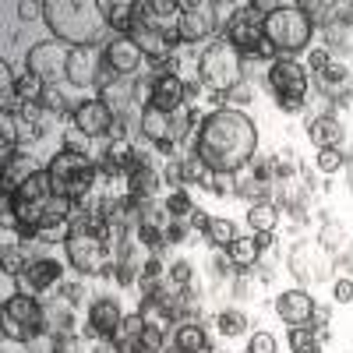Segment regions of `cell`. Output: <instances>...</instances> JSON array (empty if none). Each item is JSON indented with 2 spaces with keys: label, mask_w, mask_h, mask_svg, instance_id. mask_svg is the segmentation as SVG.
Here are the masks:
<instances>
[{
  "label": "cell",
  "mask_w": 353,
  "mask_h": 353,
  "mask_svg": "<svg viewBox=\"0 0 353 353\" xmlns=\"http://www.w3.org/2000/svg\"><path fill=\"white\" fill-rule=\"evenodd\" d=\"M258 152V128L244 110H212L194 134V156L212 173H237Z\"/></svg>",
  "instance_id": "cell-1"
},
{
  "label": "cell",
  "mask_w": 353,
  "mask_h": 353,
  "mask_svg": "<svg viewBox=\"0 0 353 353\" xmlns=\"http://www.w3.org/2000/svg\"><path fill=\"white\" fill-rule=\"evenodd\" d=\"M43 21L68 46H99L106 32V14L96 0H43Z\"/></svg>",
  "instance_id": "cell-2"
},
{
  "label": "cell",
  "mask_w": 353,
  "mask_h": 353,
  "mask_svg": "<svg viewBox=\"0 0 353 353\" xmlns=\"http://www.w3.org/2000/svg\"><path fill=\"white\" fill-rule=\"evenodd\" d=\"M50 184L57 198H71V201H85L92 198L99 188V163L92 156H78V152H53L46 163Z\"/></svg>",
  "instance_id": "cell-3"
},
{
  "label": "cell",
  "mask_w": 353,
  "mask_h": 353,
  "mask_svg": "<svg viewBox=\"0 0 353 353\" xmlns=\"http://www.w3.org/2000/svg\"><path fill=\"white\" fill-rule=\"evenodd\" d=\"M314 25L304 11V4H276L265 14V39L276 50V57L297 61V53L311 46Z\"/></svg>",
  "instance_id": "cell-4"
},
{
  "label": "cell",
  "mask_w": 353,
  "mask_h": 353,
  "mask_svg": "<svg viewBox=\"0 0 353 353\" xmlns=\"http://www.w3.org/2000/svg\"><path fill=\"white\" fill-rule=\"evenodd\" d=\"M198 81L223 99L230 88H237L244 81V57L226 39H212L198 53Z\"/></svg>",
  "instance_id": "cell-5"
},
{
  "label": "cell",
  "mask_w": 353,
  "mask_h": 353,
  "mask_svg": "<svg viewBox=\"0 0 353 353\" xmlns=\"http://www.w3.org/2000/svg\"><path fill=\"white\" fill-rule=\"evenodd\" d=\"M265 85H269V92L276 96L279 110L301 113L304 99H307V88H311V71L301 61H286V57H279V61H272L269 71H265Z\"/></svg>",
  "instance_id": "cell-6"
},
{
  "label": "cell",
  "mask_w": 353,
  "mask_h": 353,
  "mask_svg": "<svg viewBox=\"0 0 353 353\" xmlns=\"http://www.w3.org/2000/svg\"><path fill=\"white\" fill-rule=\"evenodd\" d=\"M4 336L14 339V343H32L39 339L43 332H50V318H46V307L39 304V297H28V293H18L4 304Z\"/></svg>",
  "instance_id": "cell-7"
},
{
  "label": "cell",
  "mask_w": 353,
  "mask_h": 353,
  "mask_svg": "<svg viewBox=\"0 0 353 353\" xmlns=\"http://www.w3.org/2000/svg\"><path fill=\"white\" fill-rule=\"evenodd\" d=\"M64 251L71 269H78L81 276H106L113 269V248L92 230H78L64 237Z\"/></svg>",
  "instance_id": "cell-8"
},
{
  "label": "cell",
  "mask_w": 353,
  "mask_h": 353,
  "mask_svg": "<svg viewBox=\"0 0 353 353\" xmlns=\"http://www.w3.org/2000/svg\"><path fill=\"white\" fill-rule=\"evenodd\" d=\"M223 8L209 4V0H188L181 4V21H176V39L184 46L188 43H205V39H216L219 25H223Z\"/></svg>",
  "instance_id": "cell-9"
},
{
  "label": "cell",
  "mask_w": 353,
  "mask_h": 353,
  "mask_svg": "<svg viewBox=\"0 0 353 353\" xmlns=\"http://www.w3.org/2000/svg\"><path fill=\"white\" fill-rule=\"evenodd\" d=\"M74 46L61 43V39H39L32 50L25 53V71L39 74L46 85H61L68 74V57Z\"/></svg>",
  "instance_id": "cell-10"
},
{
  "label": "cell",
  "mask_w": 353,
  "mask_h": 353,
  "mask_svg": "<svg viewBox=\"0 0 353 353\" xmlns=\"http://www.w3.org/2000/svg\"><path fill=\"white\" fill-rule=\"evenodd\" d=\"M332 251H325L318 241H301L297 248L290 251V272L297 276L304 286L311 283H325L332 276Z\"/></svg>",
  "instance_id": "cell-11"
},
{
  "label": "cell",
  "mask_w": 353,
  "mask_h": 353,
  "mask_svg": "<svg viewBox=\"0 0 353 353\" xmlns=\"http://www.w3.org/2000/svg\"><path fill=\"white\" fill-rule=\"evenodd\" d=\"M103 68H106V43L103 46H74L71 57H68L64 81L74 85V88H96Z\"/></svg>",
  "instance_id": "cell-12"
},
{
  "label": "cell",
  "mask_w": 353,
  "mask_h": 353,
  "mask_svg": "<svg viewBox=\"0 0 353 353\" xmlns=\"http://www.w3.org/2000/svg\"><path fill=\"white\" fill-rule=\"evenodd\" d=\"M71 124L81 131V134H88V138H110L113 131H117V117H113V110L96 96V99H81V103H74V110H71Z\"/></svg>",
  "instance_id": "cell-13"
},
{
  "label": "cell",
  "mask_w": 353,
  "mask_h": 353,
  "mask_svg": "<svg viewBox=\"0 0 353 353\" xmlns=\"http://www.w3.org/2000/svg\"><path fill=\"white\" fill-rule=\"evenodd\" d=\"M176 21H181V4H173V0H138V25L141 28H152V32L181 43L176 39Z\"/></svg>",
  "instance_id": "cell-14"
},
{
  "label": "cell",
  "mask_w": 353,
  "mask_h": 353,
  "mask_svg": "<svg viewBox=\"0 0 353 353\" xmlns=\"http://www.w3.org/2000/svg\"><path fill=\"white\" fill-rule=\"evenodd\" d=\"M314 85L321 88V96H325V99L343 103V99L353 96V68L332 57V64H329V68L314 71Z\"/></svg>",
  "instance_id": "cell-15"
},
{
  "label": "cell",
  "mask_w": 353,
  "mask_h": 353,
  "mask_svg": "<svg viewBox=\"0 0 353 353\" xmlns=\"http://www.w3.org/2000/svg\"><path fill=\"white\" fill-rule=\"evenodd\" d=\"M121 321H124V311L113 297H99L88 304V336L92 339H113Z\"/></svg>",
  "instance_id": "cell-16"
},
{
  "label": "cell",
  "mask_w": 353,
  "mask_h": 353,
  "mask_svg": "<svg viewBox=\"0 0 353 353\" xmlns=\"http://www.w3.org/2000/svg\"><path fill=\"white\" fill-rule=\"evenodd\" d=\"M141 61H145V53L138 50V43L131 36H113L106 43V64L121 78H134L138 68H141Z\"/></svg>",
  "instance_id": "cell-17"
},
{
  "label": "cell",
  "mask_w": 353,
  "mask_h": 353,
  "mask_svg": "<svg viewBox=\"0 0 353 353\" xmlns=\"http://www.w3.org/2000/svg\"><path fill=\"white\" fill-rule=\"evenodd\" d=\"M314 297L307 290H286L276 297V314L286 321V325H311V318H314Z\"/></svg>",
  "instance_id": "cell-18"
},
{
  "label": "cell",
  "mask_w": 353,
  "mask_h": 353,
  "mask_svg": "<svg viewBox=\"0 0 353 353\" xmlns=\"http://www.w3.org/2000/svg\"><path fill=\"white\" fill-rule=\"evenodd\" d=\"M149 106H156L163 113H181L188 106V81L181 74L152 78V99H149Z\"/></svg>",
  "instance_id": "cell-19"
},
{
  "label": "cell",
  "mask_w": 353,
  "mask_h": 353,
  "mask_svg": "<svg viewBox=\"0 0 353 353\" xmlns=\"http://www.w3.org/2000/svg\"><path fill=\"white\" fill-rule=\"evenodd\" d=\"M307 138L314 141V149H339V145L346 141V128L339 124V117L332 113H314L311 124H307Z\"/></svg>",
  "instance_id": "cell-20"
},
{
  "label": "cell",
  "mask_w": 353,
  "mask_h": 353,
  "mask_svg": "<svg viewBox=\"0 0 353 353\" xmlns=\"http://www.w3.org/2000/svg\"><path fill=\"white\" fill-rule=\"evenodd\" d=\"M61 279H64V265L57 258H32V265L25 272V283L32 293H46L53 286H61Z\"/></svg>",
  "instance_id": "cell-21"
},
{
  "label": "cell",
  "mask_w": 353,
  "mask_h": 353,
  "mask_svg": "<svg viewBox=\"0 0 353 353\" xmlns=\"http://www.w3.org/2000/svg\"><path fill=\"white\" fill-rule=\"evenodd\" d=\"M103 14H106V28L117 36H131L138 28V4L134 0H103Z\"/></svg>",
  "instance_id": "cell-22"
},
{
  "label": "cell",
  "mask_w": 353,
  "mask_h": 353,
  "mask_svg": "<svg viewBox=\"0 0 353 353\" xmlns=\"http://www.w3.org/2000/svg\"><path fill=\"white\" fill-rule=\"evenodd\" d=\"M170 346H173V353H205L209 336H205V329L198 321H181L170 336Z\"/></svg>",
  "instance_id": "cell-23"
},
{
  "label": "cell",
  "mask_w": 353,
  "mask_h": 353,
  "mask_svg": "<svg viewBox=\"0 0 353 353\" xmlns=\"http://www.w3.org/2000/svg\"><path fill=\"white\" fill-rule=\"evenodd\" d=\"M226 258H230L233 269H241V272L254 269L258 258H261V244H258V237H254V233H241V237L226 248Z\"/></svg>",
  "instance_id": "cell-24"
},
{
  "label": "cell",
  "mask_w": 353,
  "mask_h": 353,
  "mask_svg": "<svg viewBox=\"0 0 353 353\" xmlns=\"http://www.w3.org/2000/svg\"><path fill=\"white\" fill-rule=\"evenodd\" d=\"M248 226H251L254 233H272V230L279 226V205H276V201H258V205H251Z\"/></svg>",
  "instance_id": "cell-25"
},
{
  "label": "cell",
  "mask_w": 353,
  "mask_h": 353,
  "mask_svg": "<svg viewBox=\"0 0 353 353\" xmlns=\"http://www.w3.org/2000/svg\"><path fill=\"white\" fill-rule=\"evenodd\" d=\"M201 237L209 241L212 248H219V251H226L233 241H237V226H233L230 219H209V226L201 230Z\"/></svg>",
  "instance_id": "cell-26"
},
{
  "label": "cell",
  "mask_w": 353,
  "mask_h": 353,
  "mask_svg": "<svg viewBox=\"0 0 353 353\" xmlns=\"http://www.w3.org/2000/svg\"><path fill=\"white\" fill-rule=\"evenodd\" d=\"M321 332L314 325H290V350L293 353H318Z\"/></svg>",
  "instance_id": "cell-27"
},
{
  "label": "cell",
  "mask_w": 353,
  "mask_h": 353,
  "mask_svg": "<svg viewBox=\"0 0 353 353\" xmlns=\"http://www.w3.org/2000/svg\"><path fill=\"white\" fill-rule=\"evenodd\" d=\"M216 325H219V332H223L226 339L244 336V332H248V314H244V311H237V307H226V311H219Z\"/></svg>",
  "instance_id": "cell-28"
},
{
  "label": "cell",
  "mask_w": 353,
  "mask_h": 353,
  "mask_svg": "<svg viewBox=\"0 0 353 353\" xmlns=\"http://www.w3.org/2000/svg\"><path fill=\"white\" fill-rule=\"evenodd\" d=\"M201 188L219 194V198H230V194H237V173H212L209 170V176L201 181Z\"/></svg>",
  "instance_id": "cell-29"
},
{
  "label": "cell",
  "mask_w": 353,
  "mask_h": 353,
  "mask_svg": "<svg viewBox=\"0 0 353 353\" xmlns=\"http://www.w3.org/2000/svg\"><path fill=\"white\" fill-rule=\"evenodd\" d=\"M166 205V212H170V219H188L191 212H194V201H191V194L181 188V191H170V198L163 201Z\"/></svg>",
  "instance_id": "cell-30"
},
{
  "label": "cell",
  "mask_w": 353,
  "mask_h": 353,
  "mask_svg": "<svg viewBox=\"0 0 353 353\" xmlns=\"http://www.w3.org/2000/svg\"><path fill=\"white\" fill-rule=\"evenodd\" d=\"M64 149L68 152H78V156H92V138L81 134L78 128H68L64 131Z\"/></svg>",
  "instance_id": "cell-31"
},
{
  "label": "cell",
  "mask_w": 353,
  "mask_h": 353,
  "mask_svg": "<svg viewBox=\"0 0 353 353\" xmlns=\"http://www.w3.org/2000/svg\"><path fill=\"white\" fill-rule=\"evenodd\" d=\"M343 241H346V230H343L339 223H325V226H321V241H318V244L325 248V251L336 254V251L343 248Z\"/></svg>",
  "instance_id": "cell-32"
},
{
  "label": "cell",
  "mask_w": 353,
  "mask_h": 353,
  "mask_svg": "<svg viewBox=\"0 0 353 353\" xmlns=\"http://www.w3.org/2000/svg\"><path fill=\"white\" fill-rule=\"evenodd\" d=\"M343 163H346V156H343L339 149H321L318 159H314V166H318L321 173H336V170H343Z\"/></svg>",
  "instance_id": "cell-33"
},
{
  "label": "cell",
  "mask_w": 353,
  "mask_h": 353,
  "mask_svg": "<svg viewBox=\"0 0 353 353\" xmlns=\"http://www.w3.org/2000/svg\"><path fill=\"white\" fill-rule=\"evenodd\" d=\"M32 258H25L18 248H4V272H28Z\"/></svg>",
  "instance_id": "cell-34"
},
{
  "label": "cell",
  "mask_w": 353,
  "mask_h": 353,
  "mask_svg": "<svg viewBox=\"0 0 353 353\" xmlns=\"http://www.w3.org/2000/svg\"><path fill=\"white\" fill-rule=\"evenodd\" d=\"M223 99L230 103V110H241V106H248V103H251V85H248V81H241L237 88H230V92H226Z\"/></svg>",
  "instance_id": "cell-35"
},
{
  "label": "cell",
  "mask_w": 353,
  "mask_h": 353,
  "mask_svg": "<svg viewBox=\"0 0 353 353\" xmlns=\"http://www.w3.org/2000/svg\"><path fill=\"white\" fill-rule=\"evenodd\" d=\"M279 346H276V339L269 336V332H254L251 339H248V353H276Z\"/></svg>",
  "instance_id": "cell-36"
},
{
  "label": "cell",
  "mask_w": 353,
  "mask_h": 353,
  "mask_svg": "<svg viewBox=\"0 0 353 353\" xmlns=\"http://www.w3.org/2000/svg\"><path fill=\"white\" fill-rule=\"evenodd\" d=\"M170 279H173L176 290H184L191 283V261H173L170 265Z\"/></svg>",
  "instance_id": "cell-37"
},
{
  "label": "cell",
  "mask_w": 353,
  "mask_h": 353,
  "mask_svg": "<svg viewBox=\"0 0 353 353\" xmlns=\"http://www.w3.org/2000/svg\"><path fill=\"white\" fill-rule=\"evenodd\" d=\"M163 339H166V332H159V329H145V336H141V350H145V353H163Z\"/></svg>",
  "instance_id": "cell-38"
},
{
  "label": "cell",
  "mask_w": 353,
  "mask_h": 353,
  "mask_svg": "<svg viewBox=\"0 0 353 353\" xmlns=\"http://www.w3.org/2000/svg\"><path fill=\"white\" fill-rule=\"evenodd\" d=\"M14 11H18L21 21H36V18H43V4H39V0H21Z\"/></svg>",
  "instance_id": "cell-39"
},
{
  "label": "cell",
  "mask_w": 353,
  "mask_h": 353,
  "mask_svg": "<svg viewBox=\"0 0 353 353\" xmlns=\"http://www.w3.org/2000/svg\"><path fill=\"white\" fill-rule=\"evenodd\" d=\"M332 297H336V304H350V301H353V279H350V276L336 279V286H332Z\"/></svg>",
  "instance_id": "cell-40"
},
{
  "label": "cell",
  "mask_w": 353,
  "mask_h": 353,
  "mask_svg": "<svg viewBox=\"0 0 353 353\" xmlns=\"http://www.w3.org/2000/svg\"><path fill=\"white\" fill-rule=\"evenodd\" d=\"M61 297H64L71 307H78V304L85 301V286H81V283H64V286H61Z\"/></svg>",
  "instance_id": "cell-41"
},
{
  "label": "cell",
  "mask_w": 353,
  "mask_h": 353,
  "mask_svg": "<svg viewBox=\"0 0 353 353\" xmlns=\"http://www.w3.org/2000/svg\"><path fill=\"white\" fill-rule=\"evenodd\" d=\"M11 297H18V286H14V272H0V301H11Z\"/></svg>",
  "instance_id": "cell-42"
},
{
  "label": "cell",
  "mask_w": 353,
  "mask_h": 353,
  "mask_svg": "<svg viewBox=\"0 0 353 353\" xmlns=\"http://www.w3.org/2000/svg\"><path fill=\"white\" fill-rule=\"evenodd\" d=\"M188 223H191V226H198V230H205V226H209V216H205L201 209H194V212L188 216Z\"/></svg>",
  "instance_id": "cell-43"
}]
</instances>
